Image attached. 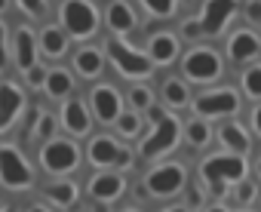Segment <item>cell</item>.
<instances>
[{
	"mask_svg": "<svg viewBox=\"0 0 261 212\" xmlns=\"http://www.w3.org/2000/svg\"><path fill=\"white\" fill-rule=\"evenodd\" d=\"M181 184H185V169L175 166V163L160 166V169H154V172L148 175V188H151V194H175Z\"/></svg>",
	"mask_w": 261,
	"mask_h": 212,
	"instance_id": "cell-8",
	"label": "cell"
},
{
	"mask_svg": "<svg viewBox=\"0 0 261 212\" xmlns=\"http://www.w3.org/2000/svg\"><path fill=\"white\" fill-rule=\"evenodd\" d=\"M175 52H178V46H175V40L169 37V34H160V37H154L151 40V56H154V62H172L175 59Z\"/></svg>",
	"mask_w": 261,
	"mask_h": 212,
	"instance_id": "cell-19",
	"label": "cell"
},
{
	"mask_svg": "<svg viewBox=\"0 0 261 212\" xmlns=\"http://www.w3.org/2000/svg\"><path fill=\"white\" fill-rule=\"evenodd\" d=\"M46 89H49V95H65V92L71 89V77H68L65 71H53V74L46 77Z\"/></svg>",
	"mask_w": 261,
	"mask_h": 212,
	"instance_id": "cell-24",
	"label": "cell"
},
{
	"mask_svg": "<svg viewBox=\"0 0 261 212\" xmlns=\"http://www.w3.org/2000/svg\"><path fill=\"white\" fill-rule=\"evenodd\" d=\"M65 126L71 132H86L89 129V114L83 111L80 101H68V108H65Z\"/></svg>",
	"mask_w": 261,
	"mask_h": 212,
	"instance_id": "cell-18",
	"label": "cell"
},
{
	"mask_svg": "<svg viewBox=\"0 0 261 212\" xmlns=\"http://www.w3.org/2000/svg\"><path fill=\"white\" fill-rule=\"evenodd\" d=\"M166 212H188V209H181V206H175V209H166Z\"/></svg>",
	"mask_w": 261,
	"mask_h": 212,
	"instance_id": "cell-41",
	"label": "cell"
},
{
	"mask_svg": "<svg viewBox=\"0 0 261 212\" xmlns=\"http://www.w3.org/2000/svg\"><path fill=\"white\" fill-rule=\"evenodd\" d=\"M0 181H4L7 188H28L34 181V172L28 169L25 157L16 148H10V145L0 148Z\"/></svg>",
	"mask_w": 261,
	"mask_h": 212,
	"instance_id": "cell-3",
	"label": "cell"
},
{
	"mask_svg": "<svg viewBox=\"0 0 261 212\" xmlns=\"http://www.w3.org/2000/svg\"><path fill=\"white\" fill-rule=\"evenodd\" d=\"M31 212H49V209H43V206H31Z\"/></svg>",
	"mask_w": 261,
	"mask_h": 212,
	"instance_id": "cell-40",
	"label": "cell"
},
{
	"mask_svg": "<svg viewBox=\"0 0 261 212\" xmlns=\"http://www.w3.org/2000/svg\"><path fill=\"white\" fill-rule=\"evenodd\" d=\"M92 104H95V114L101 120H117L120 117V95L114 86H98L92 92Z\"/></svg>",
	"mask_w": 261,
	"mask_h": 212,
	"instance_id": "cell-11",
	"label": "cell"
},
{
	"mask_svg": "<svg viewBox=\"0 0 261 212\" xmlns=\"http://www.w3.org/2000/svg\"><path fill=\"white\" fill-rule=\"evenodd\" d=\"M16 56L22 68H34V34L28 28H22L16 34Z\"/></svg>",
	"mask_w": 261,
	"mask_h": 212,
	"instance_id": "cell-17",
	"label": "cell"
},
{
	"mask_svg": "<svg viewBox=\"0 0 261 212\" xmlns=\"http://www.w3.org/2000/svg\"><path fill=\"white\" fill-rule=\"evenodd\" d=\"M163 95H166L172 104H188V86H185L181 80H169V83L163 86Z\"/></svg>",
	"mask_w": 261,
	"mask_h": 212,
	"instance_id": "cell-25",
	"label": "cell"
},
{
	"mask_svg": "<svg viewBox=\"0 0 261 212\" xmlns=\"http://www.w3.org/2000/svg\"><path fill=\"white\" fill-rule=\"evenodd\" d=\"M145 7H148L154 16H169L172 7H175V0H145Z\"/></svg>",
	"mask_w": 261,
	"mask_h": 212,
	"instance_id": "cell-27",
	"label": "cell"
},
{
	"mask_svg": "<svg viewBox=\"0 0 261 212\" xmlns=\"http://www.w3.org/2000/svg\"><path fill=\"white\" fill-rule=\"evenodd\" d=\"M7 68V46H4V25H0V71Z\"/></svg>",
	"mask_w": 261,
	"mask_h": 212,
	"instance_id": "cell-33",
	"label": "cell"
},
{
	"mask_svg": "<svg viewBox=\"0 0 261 212\" xmlns=\"http://www.w3.org/2000/svg\"><path fill=\"white\" fill-rule=\"evenodd\" d=\"M46 77H49V74H46L43 68H28V83H31V86H40V83H46Z\"/></svg>",
	"mask_w": 261,
	"mask_h": 212,
	"instance_id": "cell-32",
	"label": "cell"
},
{
	"mask_svg": "<svg viewBox=\"0 0 261 212\" xmlns=\"http://www.w3.org/2000/svg\"><path fill=\"white\" fill-rule=\"evenodd\" d=\"M133 104H136V108H148V104H151V92L148 89H133Z\"/></svg>",
	"mask_w": 261,
	"mask_h": 212,
	"instance_id": "cell-31",
	"label": "cell"
},
{
	"mask_svg": "<svg viewBox=\"0 0 261 212\" xmlns=\"http://www.w3.org/2000/svg\"><path fill=\"white\" fill-rule=\"evenodd\" d=\"M246 175V163L240 157H209L203 160V178L212 184L215 194H224V181H237Z\"/></svg>",
	"mask_w": 261,
	"mask_h": 212,
	"instance_id": "cell-1",
	"label": "cell"
},
{
	"mask_svg": "<svg viewBox=\"0 0 261 212\" xmlns=\"http://www.w3.org/2000/svg\"><path fill=\"white\" fill-rule=\"evenodd\" d=\"M77 71H80L83 77H95V74L101 71V56H98L95 49H80V52H77Z\"/></svg>",
	"mask_w": 261,
	"mask_h": 212,
	"instance_id": "cell-20",
	"label": "cell"
},
{
	"mask_svg": "<svg viewBox=\"0 0 261 212\" xmlns=\"http://www.w3.org/2000/svg\"><path fill=\"white\" fill-rule=\"evenodd\" d=\"M181 68H185V74H188L191 80H212V77H218V71H221L218 56L209 52V49H194V52H188L185 62H181Z\"/></svg>",
	"mask_w": 261,
	"mask_h": 212,
	"instance_id": "cell-6",
	"label": "cell"
},
{
	"mask_svg": "<svg viewBox=\"0 0 261 212\" xmlns=\"http://www.w3.org/2000/svg\"><path fill=\"white\" fill-rule=\"evenodd\" d=\"M221 142H224L227 148L240 151V154H243V151H249V139H246V132H243L240 126H233V123L221 129Z\"/></svg>",
	"mask_w": 261,
	"mask_h": 212,
	"instance_id": "cell-22",
	"label": "cell"
},
{
	"mask_svg": "<svg viewBox=\"0 0 261 212\" xmlns=\"http://www.w3.org/2000/svg\"><path fill=\"white\" fill-rule=\"evenodd\" d=\"M151 120L157 123V129H154V136H151V139L145 142V148H142L145 157H157L160 151H169V148L175 145V139H178V123H175V117L163 114L160 108H151Z\"/></svg>",
	"mask_w": 261,
	"mask_h": 212,
	"instance_id": "cell-4",
	"label": "cell"
},
{
	"mask_svg": "<svg viewBox=\"0 0 261 212\" xmlns=\"http://www.w3.org/2000/svg\"><path fill=\"white\" fill-rule=\"evenodd\" d=\"M258 172H261V160H258Z\"/></svg>",
	"mask_w": 261,
	"mask_h": 212,
	"instance_id": "cell-44",
	"label": "cell"
},
{
	"mask_svg": "<svg viewBox=\"0 0 261 212\" xmlns=\"http://www.w3.org/2000/svg\"><path fill=\"white\" fill-rule=\"evenodd\" d=\"M252 123H255V129H258V132H261V108H258V111H255V117H252Z\"/></svg>",
	"mask_w": 261,
	"mask_h": 212,
	"instance_id": "cell-39",
	"label": "cell"
},
{
	"mask_svg": "<svg viewBox=\"0 0 261 212\" xmlns=\"http://www.w3.org/2000/svg\"><path fill=\"white\" fill-rule=\"evenodd\" d=\"M4 212H13V209H4Z\"/></svg>",
	"mask_w": 261,
	"mask_h": 212,
	"instance_id": "cell-46",
	"label": "cell"
},
{
	"mask_svg": "<svg viewBox=\"0 0 261 212\" xmlns=\"http://www.w3.org/2000/svg\"><path fill=\"white\" fill-rule=\"evenodd\" d=\"M237 10V0H209V4L203 7V31L209 34H218L224 28V22L230 19V13Z\"/></svg>",
	"mask_w": 261,
	"mask_h": 212,
	"instance_id": "cell-9",
	"label": "cell"
},
{
	"mask_svg": "<svg viewBox=\"0 0 261 212\" xmlns=\"http://www.w3.org/2000/svg\"><path fill=\"white\" fill-rule=\"evenodd\" d=\"M117 154H120V148H117V145H114V139H108V136H101V139H95V142L89 145V160H92V163H98V166L114 163V160H117Z\"/></svg>",
	"mask_w": 261,
	"mask_h": 212,
	"instance_id": "cell-15",
	"label": "cell"
},
{
	"mask_svg": "<svg viewBox=\"0 0 261 212\" xmlns=\"http://www.w3.org/2000/svg\"><path fill=\"white\" fill-rule=\"evenodd\" d=\"M49 132H53V117L40 111V117H37V136H40V139H46Z\"/></svg>",
	"mask_w": 261,
	"mask_h": 212,
	"instance_id": "cell-30",
	"label": "cell"
},
{
	"mask_svg": "<svg viewBox=\"0 0 261 212\" xmlns=\"http://www.w3.org/2000/svg\"><path fill=\"white\" fill-rule=\"evenodd\" d=\"M243 89H246L249 95H261V65H255V68L246 71V77H243Z\"/></svg>",
	"mask_w": 261,
	"mask_h": 212,
	"instance_id": "cell-26",
	"label": "cell"
},
{
	"mask_svg": "<svg viewBox=\"0 0 261 212\" xmlns=\"http://www.w3.org/2000/svg\"><path fill=\"white\" fill-rule=\"evenodd\" d=\"M258 49H261V40H258L255 34H249V31L233 34V37H230V43H227V52H230V59H237V62L252 59Z\"/></svg>",
	"mask_w": 261,
	"mask_h": 212,
	"instance_id": "cell-13",
	"label": "cell"
},
{
	"mask_svg": "<svg viewBox=\"0 0 261 212\" xmlns=\"http://www.w3.org/2000/svg\"><path fill=\"white\" fill-rule=\"evenodd\" d=\"M22 7H25L28 13H40V7H43V0H22Z\"/></svg>",
	"mask_w": 261,
	"mask_h": 212,
	"instance_id": "cell-34",
	"label": "cell"
},
{
	"mask_svg": "<svg viewBox=\"0 0 261 212\" xmlns=\"http://www.w3.org/2000/svg\"><path fill=\"white\" fill-rule=\"evenodd\" d=\"M249 19H261V0H252L249 4Z\"/></svg>",
	"mask_w": 261,
	"mask_h": 212,
	"instance_id": "cell-37",
	"label": "cell"
},
{
	"mask_svg": "<svg viewBox=\"0 0 261 212\" xmlns=\"http://www.w3.org/2000/svg\"><path fill=\"white\" fill-rule=\"evenodd\" d=\"M108 25L114 28V31H133V25H136V16H133V10H129L126 4H111L108 7Z\"/></svg>",
	"mask_w": 261,
	"mask_h": 212,
	"instance_id": "cell-16",
	"label": "cell"
},
{
	"mask_svg": "<svg viewBox=\"0 0 261 212\" xmlns=\"http://www.w3.org/2000/svg\"><path fill=\"white\" fill-rule=\"evenodd\" d=\"M108 52H111L114 65H120V71L129 74V77H145V74H151V62L145 56L133 52V49H126L120 40H108Z\"/></svg>",
	"mask_w": 261,
	"mask_h": 212,
	"instance_id": "cell-5",
	"label": "cell"
},
{
	"mask_svg": "<svg viewBox=\"0 0 261 212\" xmlns=\"http://www.w3.org/2000/svg\"><path fill=\"white\" fill-rule=\"evenodd\" d=\"M117 166H129V151H120L117 154Z\"/></svg>",
	"mask_w": 261,
	"mask_h": 212,
	"instance_id": "cell-38",
	"label": "cell"
},
{
	"mask_svg": "<svg viewBox=\"0 0 261 212\" xmlns=\"http://www.w3.org/2000/svg\"><path fill=\"white\" fill-rule=\"evenodd\" d=\"M19 108H22V92L13 83H4L0 86V129H7L16 120Z\"/></svg>",
	"mask_w": 261,
	"mask_h": 212,
	"instance_id": "cell-12",
	"label": "cell"
},
{
	"mask_svg": "<svg viewBox=\"0 0 261 212\" xmlns=\"http://www.w3.org/2000/svg\"><path fill=\"white\" fill-rule=\"evenodd\" d=\"M62 22L74 37H86L98 28V16L86 0H65L62 4Z\"/></svg>",
	"mask_w": 261,
	"mask_h": 212,
	"instance_id": "cell-2",
	"label": "cell"
},
{
	"mask_svg": "<svg viewBox=\"0 0 261 212\" xmlns=\"http://www.w3.org/2000/svg\"><path fill=\"white\" fill-rule=\"evenodd\" d=\"M237 108V92H230V89H221V92H212V95H200L197 98V111L200 114H212V117H218V114H230Z\"/></svg>",
	"mask_w": 261,
	"mask_h": 212,
	"instance_id": "cell-10",
	"label": "cell"
},
{
	"mask_svg": "<svg viewBox=\"0 0 261 212\" xmlns=\"http://www.w3.org/2000/svg\"><path fill=\"white\" fill-rule=\"evenodd\" d=\"M43 163L49 172H68L77 166V148L71 142H49L43 148Z\"/></svg>",
	"mask_w": 261,
	"mask_h": 212,
	"instance_id": "cell-7",
	"label": "cell"
},
{
	"mask_svg": "<svg viewBox=\"0 0 261 212\" xmlns=\"http://www.w3.org/2000/svg\"><path fill=\"white\" fill-rule=\"evenodd\" d=\"M252 197H255V188H252V184H243V188H240V200H243V203H249Z\"/></svg>",
	"mask_w": 261,
	"mask_h": 212,
	"instance_id": "cell-36",
	"label": "cell"
},
{
	"mask_svg": "<svg viewBox=\"0 0 261 212\" xmlns=\"http://www.w3.org/2000/svg\"><path fill=\"white\" fill-rule=\"evenodd\" d=\"M40 43H43V49H46L49 56H62V52L68 49V40H65V34H62L59 28H46L43 37H40Z\"/></svg>",
	"mask_w": 261,
	"mask_h": 212,
	"instance_id": "cell-21",
	"label": "cell"
},
{
	"mask_svg": "<svg viewBox=\"0 0 261 212\" xmlns=\"http://www.w3.org/2000/svg\"><path fill=\"white\" fill-rule=\"evenodd\" d=\"M126 212H136V209H126Z\"/></svg>",
	"mask_w": 261,
	"mask_h": 212,
	"instance_id": "cell-45",
	"label": "cell"
},
{
	"mask_svg": "<svg viewBox=\"0 0 261 212\" xmlns=\"http://www.w3.org/2000/svg\"><path fill=\"white\" fill-rule=\"evenodd\" d=\"M0 10H7V0H0Z\"/></svg>",
	"mask_w": 261,
	"mask_h": 212,
	"instance_id": "cell-43",
	"label": "cell"
},
{
	"mask_svg": "<svg viewBox=\"0 0 261 212\" xmlns=\"http://www.w3.org/2000/svg\"><path fill=\"white\" fill-rule=\"evenodd\" d=\"M188 136H191L194 145H203V142L209 139V129H206L203 123H191V126H188Z\"/></svg>",
	"mask_w": 261,
	"mask_h": 212,
	"instance_id": "cell-28",
	"label": "cell"
},
{
	"mask_svg": "<svg viewBox=\"0 0 261 212\" xmlns=\"http://www.w3.org/2000/svg\"><path fill=\"white\" fill-rule=\"evenodd\" d=\"M200 31H203V25H197V22H188L185 25V37H197Z\"/></svg>",
	"mask_w": 261,
	"mask_h": 212,
	"instance_id": "cell-35",
	"label": "cell"
},
{
	"mask_svg": "<svg viewBox=\"0 0 261 212\" xmlns=\"http://www.w3.org/2000/svg\"><path fill=\"white\" fill-rule=\"evenodd\" d=\"M89 191H92L95 200H114V197L123 194V181L117 175H98V178H92Z\"/></svg>",
	"mask_w": 261,
	"mask_h": 212,
	"instance_id": "cell-14",
	"label": "cell"
},
{
	"mask_svg": "<svg viewBox=\"0 0 261 212\" xmlns=\"http://www.w3.org/2000/svg\"><path fill=\"white\" fill-rule=\"evenodd\" d=\"M46 197H49L53 203H59V206H74L77 188H74V184H53V188H46Z\"/></svg>",
	"mask_w": 261,
	"mask_h": 212,
	"instance_id": "cell-23",
	"label": "cell"
},
{
	"mask_svg": "<svg viewBox=\"0 0 261 212\" xmlns=\"http://www.w3.org/2000/svg\"><path fill=\"white\" fill-rule=\"evenodd\" d=\"M136 129H139V120H136L133 114H123V117H120V132H123V136H133Z\"/></svg>",
	"mask_w": 261,
	"mask_h": 212,
	"instance_id": "cell-29",
	"label": "cell"
},
{
	"mask_svg": "<svg viewBox=\"0 0 261 212\" xmlns=\"http://www.w3.org/2000/svg\"><path fill=\"white\" fill-rule=\"evenodd\" d=\"M209 212H224V209H221V206H215V209H209Z\"/></svg>",
	"mask_w": 261,
	"mask_h": 212,
	"instance_id": "cell-42",
	"label": "cell"
}]
</instances>
